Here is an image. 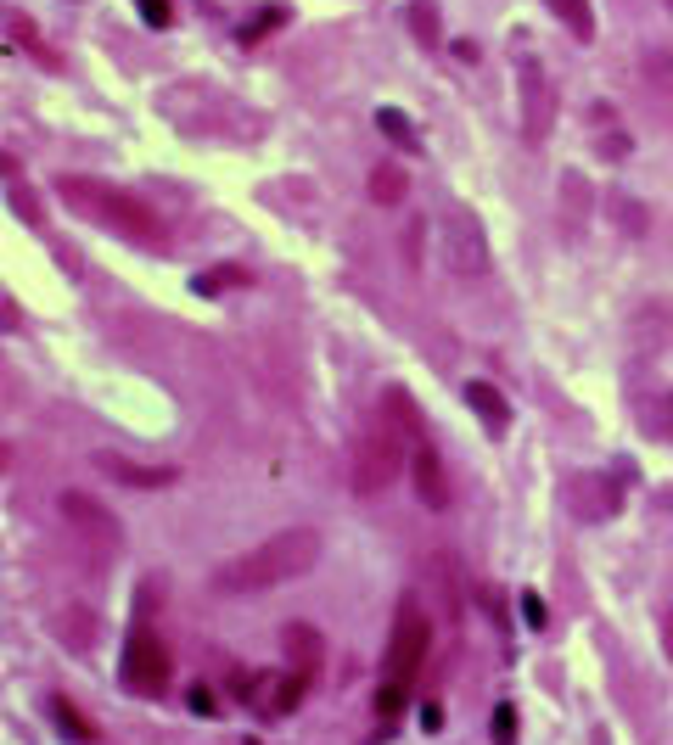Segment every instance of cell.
<instances>
[{
    "mask_svg": "<svg viewBox=\"0 0 673 745\" xmlns=\"http://www.w3.org/2000/svg\"><path fill=\"white\" fill-rule=\"evenodd\" d=\"M315 561H320V533L315 527H287V533L264 538V544H253L247 555L219 566L214 594H225V600H253V594L287 589L292 577H303Z\"/></svg>",
    "mask_w": 673,
    "mask_h": 745,
    "instance_id": "1",
    "label": "cell"
},
{
    "mask_svg": "<svg viewBox=\"0 0 673 745\" xmlns=\"http://www.w3.org/2000/svg\"><path fill=\"white\" fill-rule=\"evenodd\" d=\"M62 197H68L79 213H90L96 225L118 230V236H129V241H141V247H152V241L163 236L158 213L146 208L141 197H129V191H118V185H107V180H85V174H73V180H62Z\"/></svg>",
    "mask_w": 673,
    "mask_h": 745,
    "instance_id": "2",
    "label": "cell"
},
{
    "mask_svg": "<svg viewBox=\"0 0 673 745\" xmlns=\"http://www.w3.org/2000/svg\"><path fill=\"white\" fill-rule=\"evenodd\" d=\"M404 471V426L376 415L354 437V493L359 499H382Z\"/></svg>",
    "mask_w": 673,
    "mask_h": 745,
    "instance_id": "3",
    "label": "cell"
},
{
    "mask_svg": "<svg viewBox=\"0 0 673 745\" xmlns=\"http://www.w3.org/2000/svg\"><path fill=\"white\" fill-rule=\"evenodd\" d=\"M427 650H432V622L427 611L416 605V594H404L399 611H393V628H387V678L393 684H416V673L427 667Z\"/></svg>",
    "mask_w": 673,
    "mask_h": 745,
    "instance_id": "4",
    "label": "cell"
},
{
    "mask_svg": "<svg viewBox=\"0 0 673 745\" xmlns=\"http://www.w3.org/2000/svg\"><path fill=\"white\" fill-rule=\"evenodd\" d=\"M118 678H124L129 695H163V684H169V645L152 628H135L124 639V656H118Z\"/></svg>",
    "mask_w": 673,
    "mask_h": 745,
    "instance_id": "5",
    "label": "cell"
},
{
    "mask_svg": "<svg viewBox=\"0 0 673 745\" xmlns=\"http://www.w3.org/2000/svg\"><path fill=\"white\" fill-rule=\"evenodd\" d=\"M516 107H522V129L528 141H545L550 118H556V85L539 57H516Z\"/></svg>",
    "mask_w": 673,
    "mask_h": 745,
    "instance_id": "6",
    "label": "cell"
},
{
    "mask_svg": "<svg viewBox=\"0 0 673 745\" xmlns=\"http://www.w3.org/2000/svg\"><path fill=\"white\" fill-rule=\"evenodd\" d=\"M444 264L455 275H483L488 269V247H483V225L472 219V208L449 202L444 208Z\"/></svg>",
    "mask_w": 673,
    "mask_h": 745,
    "instance_id": "7",
    "label": "cell"
},
{
    "mask_svg": "<svg viewBox=\"0 0 673 745\" xmlns=\"http://www.w3.org/2000/svg\"><path fill=\"white\" fill-rule=\"evenodd\" d=\"M303 689H309V678H303V673H258L242 701L253 706V712H264V717H287V712H298Z\"/></svg>",
    "mask_w": 673,
    "mask_h": 745,
    "instance_id": "8",
    "label": "cell"
},
{
    "mask_svg": "<svg viewBox=\"0 0 673 745\" xmlns=\"http://www.w3.org/2000/svg\"><path fill=\"white\" fill-rule=\"evenodd\" d=\"M410 477H416V493L427 510H449V477H444V460H438V449H432L427 437H416L410 443Z\"/></svg>",
    "mask_w": 673,
    "mask_h": 745,
    "instance_id": "9",
    "label": "cell"
},
{
    "mask_svg": "<svg viewBox=\"0 0 673 745\" xmlns=\"http://www.w3.org/2000/svg\"><path fill=\"white\" fill-rule=\"evenodd\" d=\"M287 656H292V673H303L309 684H315V673H320V656H326V645H320V633L309 628V622H292L287 633Z\"/></svg>",
    "mask_w": 673,
    "mask_h": 745,
    "instance_id": "10",
    "label": "cell"
},
{
    "mask_svg": "<svg viewBox=\"0 0 673 745\" xmlns=\"http://www.w3.org/2000/svg\"><path fill=\"white\" fill-rule=\"evenodd\" d=\"M466 404L483 415V426H488L494 437L511 426V404H505V393H500V387H488V381H472V387H466Z\"/></svg>",
    "mask_w": 673,
    "mask_h": 745,
    "instance_id": "11",
    "label": "cell"
},
{
    "mask_svg": "<svg viewBox=\"0 0 673 745\" xmlns=\"http://www.w3.org/2000/svg\"><path fill=\"white\" fill-rule=\"evenodd\" d=\"M62 510H68L73 527H85V533H96V538H107V544H118V521L101 516L96 499H85V493H68V499H62Z\"/></svg>",
    "mask_w": 673,
    "mask_h": 745,
    "instance_id": "12",
    "label": "cell"
},
{
    "mask_svg": "<svg viewBox=\"0 0 673 745\" xmlns=\"http://www.w3.org/2000/svg\"><path fill=\"white\" fill-rule=\"evenodd\" d=\"M101 471L113 482H129V488H163V482H174V465H158V471H141L135 460H118V454H101Z\"/></svg>",
    "mask_w": 673,
    "mask_h": 745,
    "instance_id": "13",
    "label": "cell"
},
{
    "mask_svg": "<svg viewBox=\"0 0 673 745\" xmlns=\"http://www.w3.org/2000/svg\"><path fill=\"white\" fill-rule=\"evenodd\" d=\"M51 717H57L62 729H68V740H79V745H96L101 734H96V723H90L85 712H79V706L68 701V695H51Z\"/></svg>",
    "mask_w": 673,
    "mask_h": 745,
    "instance_id": "14",
    "label": "cell"
},
{
    "mask_svg": "<svg viewBox=\"0 0 673 745\" xmlns=\"http://www.w3.org/2000/svg\"><path fill=\"white\" fill-rule=\"evenodd\" d=\"M545 6L573 29V40H595V6L589 0H545Z\"/></svg>",
    "mask_w": 673,
    "mask_h": 745,
    "instance_id": "15",
    "label": "cell"
},
{
    "mask_svg": "<svg viewBox=\"0 0 673 745\" xmlns=\"http://www.w3.org/2000/svg\"><path fill=\"white\" fill-rule=\"evenodd\" d=\"M376 124H382V135H387L393 146H399L404 157H416V152H421V135L410 129V118H404L399 107H382V113H376Z\"/></svg>",
    "mask_w": 673,
    "mask_h": 745,
    "instance_id": "16",
    "label": "cell"
},
{
    "mask_svg": "<svg viewBox=\"0 0 673 745\" xmlns=\"http://www.w3.org/2000/svg\"><path fill=\"white\" fill-rule=\"evenodd\" d=\"M404 191H410V180H404L399 163H376V169H371V197L376 202L393 208V202H404Z\"/></svg>",
    "mask_w": 673,
    "mask_h": 745,
    "instance_id": "17",
    "label": "cell"
},
{
    "mask_svg": "<svg viewBox=\"0 0 673 745\" xmlns=\"http://www.w3.org/2000/svg\"><path fill=\"white\" fill-rule=\"evenodd\" d=\"M191 286H197L202 297H219V292H230V286H247V269H242V264H219V269H202V275H197V281H191Z\"/></svg>",
    "mask_w": 673,
    "mask_h": 745,
    "instance_id": "18",
    "label": "cell"
},
{
    "mask_svg": "<svg viewBox=\"0 0 673 745\" xmlns=\"http://www.w3.org/2000/svg\"><path fill=\"white\" fill-rule=\"evenodd\" d=\"M410 29H416V40H438V12H432L427 0H416V6H410Z\"/></svg>",
    "mask_w": 673,
    "mask_h": 745,
    "instance_id": "19",
    "label": "cell"
},
{
    "mask_svg": "<svg viewBox=\"0 0 673 745\" xmlns=\"http://www.w3.org/2000/svg\"><path fill=\"white\" fill-rule=\"evenodd\" d=\"M404 695H410L404 684L382 678V689H376V712H382V717H399V712H404Z\"/></svg>",
    "mask_w": 673,
    "mask_h": 745,
    "instance_id": "20",
    "label": "cell"
},
{
    "mask_svg": "<svg viewBox=\"0 0 673 745\" xmlns=\"http://www.w3.org/2000/svg\"><path fill=\"white\" fill-rule=\"evenodd\" d=\"M645 79L673 90V51H651V57H645Z\"/></svg>",
    "mask_w": 673,
    "mask_h": 745,
    "instance_id": "21",
    "label": "cell"
},
{
    "mask_svg": "<svg viewBox=\"0 0 673 745\" xmlns=\"http://www.w3.org/2000/svg\"><path fill=\"white\" fill-rule=\"evenodd\" d=\"M135 6H141V17H146V23H152V29H169V23H174L169 0H135Z\"/></svg>",
    "mask_w": 673,
    "mask_h": 745,
    "instance_id": "22",
    "label": "cell"
},
{
    "mask_svg": "<svg viewBox=\"0 0 673 745\" xmlns=\"http://www.w3.org/2000/svg\"><path fill=\"white\" fill-rule=\"evenodd\" d=\"M516 712H511V706H500V712H494V745H511L516 740Z\"/></svg>",
    "mask_w": 673,
    "mask_h": 745,
    "instance_id": "23",
    "label": "cell"
},
{
    "mask_svg": "<svg viewBox=\"0 0 673 745\" xmlns=\"http://www.w3.org/2000/svg\"><path fill=\"white\" fill-rule=\"evenodd\" d=\"M191 712L214 717V712H219V695H214V689H208V684H197V689H191Z\"/></svg>",
    "mask_w": 673,
    "mask_h": 745,
    "instance_id": "24",
    "label": "cell"
},
{
    "mask_svg": "<svg viewBox=\"0 0 673 745\" xmlns=\"http://www.w3.org/2000/svg\"><path fill=\"white\" fill-rule=\"evenodd\" d=\"M651 426H657V437H668V443H673V393L657 404V421H651Z\"/></svg>",
    "mask_w": 673,
    "mask_h": 745,
    "instance_id": "25",
    "label": "cell"
},
{
    "mask_svg": "<svg viewBox=\"0 0 673 745\" xmlns=\"http://www.w3.org/2000/svg\"><path fill=\"white\" fill-rule=\"evenodd\" d=\"M449 51H455V62H477V45L472 40H455Z\"/></svg>",
    "mask_w": 673,
    "mask_h": 745,
    "instance_id": "26",
    "label": "cell"
},
{
    "mask_svg": "<svg viewBox=\"0 0 673 745\" xmlns=\"http://www.w3.org/2000/svg\"><path fill=\"white\" fill-rule=\"evenodd\" d=\"M668 656H673V605H668Z\"/></svg>",
    "mask_w": 673,
    "mask_h": 745,
    "instance_id": "27",
    "label": "cell"
},
{
    "mask_svg": "<svg viewBox=\"0 0 673 745\" xmlns=\"http://www.w3.org/2000/svg\"><path fill=\"white\" fill-rule=\"evenodd\" d=\"M662 6H668V17H673V0H662Z\"/></svg>",
    "mask_w": 673,
    "mask_h": 745,
    "instance_id": "28",
    "label": "cell"
}]
</instances>
